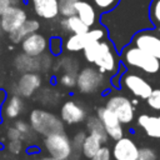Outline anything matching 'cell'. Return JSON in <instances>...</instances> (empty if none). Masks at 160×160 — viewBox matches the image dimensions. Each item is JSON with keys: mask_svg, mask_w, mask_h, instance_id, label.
<instances>
[{"mask_svg": "<svg viewBox=\"0 0 160 160\" xmlns=\"http://www.w3.org/2000/svg\"><path fill=\"white\" fill-rule=\"evenodd\" d=\"M22 148H24L22 140H9V142L6 144L8 151L12 155H19L22 151Z\"/></svg>", "mask_w": 160, "mask_h": 160, "instance_id": "34", "label": "cell"}, {"mask_svg": "<svg viewBox=\"0 0 160 160\" xmlns=\"http://www.w3.org/2000/svg\"><path fill=\"white\" fill-rule=\"evenodd\" d=\"M61 28L65 31L71 32V34H85L90 29L78 15L64 18L62 21H61Z\"/></svg>", "mask_w": 160, "mask_h": 160, "instance_id": "22", "label": "cell"}, {"mask_svg": "<svg viewBox=\"0 0 160 160\" xmlns=\"http://www.w3.org/2000/svg\"><path fill=\"white\" fill-rule=\"evenodd\" d=\"M5 100H6V92L0 89V106L5 102Z\"/></svg>", "mask_w": 160, "mask_h": 160, "instance_id": "40", "label": "cell"}, {"mask_svg": "<svg viewBox=\"0 0 160 160\" xmlns=\"http://www.w3.org/2000/svg\"><path fill=\"white\" fill-rule=\"evenodd\" d=\"M15 69L24 74V72H41V64L40 56H31L25 52L18 54L14 59Z\"/></svg>", "mask_w": 160, "mask_h": 160, "instance_id": "17", "label": "cell"}, {"mask_svg": "<svg viewBox=\"0 0 160 160\" xmlns=\"http://www.w3.org/2000/svg\"><path fill=\"white\" fill-rule=\"evenodd\" d=\"M35 14L45 20H52L60 15L59 0H31Z\"/></svg>", "mask_w": 160, "mask_h": 160, "instance_id": "16", "label": "cell"}, {"mask_svg": "<svg viewBox=\"0 0 160 160\" xmlns=\"http://www.w3.org/2000/svg\"><path fill=\"white\" fill-rule=\"evenodd\" d=\"M82 51L85 60L89 64H94L105 75L115 76L121 69V58L110 40L94 41L86 45Z\"/></svg>", "mask_w": 160, "mask_h": 160, "instance_id": "1", "label": "cell"}, {"mask_svg": "<svg viewBox=\"0 0 160 160\" xmlns=\"http://www.w3.org/2000/svg\"><path fill=\"white\" fill-rule=\"evenodd\" d=\"M44 146L48 154L58 160H70L72 155L71 139L65 132H58L46 136L44 140Z\"/></svg>", "mask_w": 160, "mask_h": 160, "instance_id": "7", "label": "cell"}, {"mask_svg": "<svg viewBox=\"0 0 160 160\" xmlns=\"http://www.w3.org/2000/svg\"><path fill=\"white\" fill-rule=\"evenodd\" d=\"M102 140L92 134H88L85 140H84V145H82V156L86 159H91L102 146Z\"/></svg>", "mask_w": 160, "mask_h": 160, "instance_id": "24", "label": "cell"}, {"mask_svg": "<svg viewBox=\"0 0 160 160\" xmlns=\"http://www.w3.org/2000/svg\"><path fill=\"white\" fill-rule=\"evenodd\" d=\"M20 45H21L22 52L31 55V56H40L49 48V41L42 34L36 31L29 35L28 38H25Z\"/></svg>", "mask_w": 160, "mask_h": 160, "instance_id": "15", "label": "cell"}, {"mask_svg": "<svg viewBox=\"0 0 160 160\" xmlns=\"http://www.w3.org/2000/svg\"><path fill=\"white\" fill-rule=\"evenodd\" d=\"M106 78L96 66H85L78 74L76 88L81 94H95L105 88Z\"/></svg>", "mask_w": 160, "mask_h": 160, "instance_id": "4", "label": "cell"}, {"mask_svg": "<svg viewBox=\"0 0 160 160\" xmlns=\"http://www.w3.org/2000/svg\"><path fill=\"white\" fill-rule=\"evenodd\" d=\"M148 101V105L156 110V111H160V89H154L152 94L150 95V98L146 100Z\"/></svg>", "mask_w": 160, "mask_h": 160, "instance_id": "35", "label": "cell"}, {"mask_svg": "<svg viewBox=\"0 0 160 160\" xmlns=\"http://www.w3.org/2000/svg\"><path fill=\"white\" fill-rule=\"evenodd\" d=\"M60 118L68 125L80 124L86 120V110L76 101H65L60 108Z\"/></svg>", "mask_w": 160, "mask_h": 160, "instance_id": "14", "label": "cell"}, {"mask_svg": "<svg viewBox=\"0 0 160 160\" xmlns=\"http://www.w3.org/2000/svg\"><path fill=\"white\" fill-rule=\"evenodd\" d=\"M79 0H59V11L62 18L76 15V4Z\"/></svg>", "mask_w": 160, "mask_h": 160, "instance_id": "29", "label": "cell"}, {"mask_svg": "<svg viewBox=\"0 0 160 160\" xmlns=\"http://www.w3.org/2000/svg\"><path fill=\"white\" fill-rule=\"evenodd\" d=\"M120 0H91V4L101 12H109L119 5Z\"/></svg>", "mask_w": 160, "mask_h": 160, "instance_id": "31", "label": "cell"}, {"mask_svg": "<svg viewBox=\"0 0 160 160\" xmlns=\"http://www.w3.org/2000/svg\"><path fill=\"white\" fill-rule=\"evenodd\" d=\"M24 108H25L24 98L19 96L16 94H12L9 98H6L5 102L2 104L1 114L4 115L5 119L12 120L21 115V112L24 111Z\"/></svg>", "mask_w": 160, "mask_h": 160, "instance_id": "18", "label": "cell"}, {"mask_svg": "<svg viewBox=\"0 0 160 160\" xmlns=\"http://www.w3.org/2000/svg\"><path fill=\"white\" fill-rule=\"evenodd\" d=\"M4 32V30H2V28H1V24H0V36H1V34Z\"/></svg>", "mask_w": 160, "mask_h": 160, "instance_id": "42", "label": "cell"}, {"mask_svg": "<svg viewBox=\"0 0 160 160\" xmlns=\"http://www.w3.org/2000/svg\"><path fill=\"white\" fill-rule=\"evenodd\" d=\"M8 140H21V134L15 126H10L6 131Z\"/></svg>", "mask_w": 160, "mask_h": 160, "instance_id": "38", "label": "cell"}, {"mask_svg": "<svg viewBox=\"0 0 160 160\" xmlns=\"http://www.w3.org/2000/svg\"><path fill=\"white\" fill-rule=\"evenodd\" d=\"M138 160H156V152L151 148H140Z\"/></svg>", "mask_w": 160, "mask_h": 160, "instance_id": "37", "label": "cell"}, {"mask_svg": "<svg viewBox=\"0 0 160 160\" xmlns=\"http://www.w3.org/2000/svg\"><path fill=\"white\" fill-rule=\"evenodd\" d=\"M96 115L99 116V119L102 121L104 128L109 135L110 139L112 140H119L124 136V129H122V124L119 120V118L106 106H100L96 111Z\"/></svg>", "mask_w": 160, "mask_h": 160, "instance_id": "12", "label": "cell"}, {"mask_svg": "<svg viewBox=\"0 0 160 160\" xmlns=\"http://www.w3.org/2000/svg\"><path fill=\"white\" fill-rule=\"evenodd\" d=\"M40 28V22L35 19H28L20 28L9 34V39L12 44H21V41L29 35L36 32Z\"/></svg>", "mask_w": 160, "mask_h": 160, "instance_id": "20", "label": "cell"}, {"mask_svg": "<svg viewBox=\"0 0 160 160\" xmlns=\"http://www.w3.org/2000/svg\"><path fill=\"white\" fill-rule=\"evenodd\" d=\"M106 30L102 26H96V28H90L88 32L85 34H72L70 35L65 42V50L69 52H78L80 50H84L86 45L94 42V41H100L106 39Z\"/></svg>", "mask_w": 160, "mask_h": 160, "instance_id": "6", "label": "cell"}, {"mask_svg": "<svg viewBox=\"0 0 160 160\" xmlns=\"http://www.w3.org/2000/svg\"><path fill=\"white\" fill-rule=\"evenodd\" d=\"M149 19L154 28L160 29V0H151L149 5Z\"/></svg>", "mask_w": 160, "mask_h": 160, "instance_id": "30", "label": "cell"}, {"mask_svg": "<svg viewBox=\"0 0 160 160\" xmlns=\"http://www.w3.org/2000/svg\"><path fill=\"white\" fill-rule=\"evenodd\" d=\"M105 106L108 109H110L118 118L119 120L121 121L122 125H126V124H130L132 120H134V116H135V108H134V104L132 101L125 96V95H121V94H115V95H111L106 102H105Z\"/></svg>", "mask_w": 160, "mask_h": 160, "instance_id": "9", "label": "cell"}, {"mask_svg": "<svg viewBox=\"0 0 160 160\" xmlns=\"http://www.w3.org/2000/svg\"><path fill=\"white\" fill-rule=\"evenodd\" d=\"M38 160H58V159H55V158L51 156V155H48V156H42V158L38 159Z\"/></svg>", "mask_w": 160, "mask_h": 160, "instance_id": "41", "label": "cell"}, {"mask_svg": "<svg viewBox=\"0 0 160 160\" xmlns=\"http://www.w3.org/2000/svg\"><path fill=\"white\" fill-rule=\"evenodd\" d=\"M76 15L89 26L92 28L95 26V24L98 22V12H96V8L86 1V0H79L76 4Z\"/></svg>", "mask_w": 160, "mask_h": 160, "instance_id": "21", "label": "cell"}, {"mask_svg": "<svg viewBox=\"0 0 160 160\" xmlns=\"http://www.w3.org/2000/svg\"><path fill=\"white\" fill-rule=\"evenodd\" d=\"M42 78L40 72H24L19 76L16 84L14 85V94L28 99L31 98L38 90L41 89Z\"/></svg>", "mask_w": 160, "mask_h": 160, "instance_id": "10", "label": "cell"}, {"mask_svg": "<svg viewBox=\"0 0 160 160\" xmlns=\"http://www.w3.org/2000/svg\"><path fill=\"white\" fill-rule=\"evenodd\" d=\"M130 44L138 46L139 49L146 51L148 54L160 60V29L159 28L144 29L135 32L134 36L131 38Z\"/></svg>", "mask_w": 160, "mask_h": 160, "instance_id": "5", "label": "cell"}, {"mask_svg": "<svg viewBox=\"0 0 160 160\" xmlns=\"http://www.w3.org/2000/svg\"><path fill=\"white\" fill-rule=\"evenodd\" d=\"M54 70L55 71H59L61 70L62 72H68V74H74V75H78L79 74V62L76 59L71 58V56H61L58 59L56 62H54Z\"/></svg>", "mask_w": 160, "mask_h": 160, "instance_id": "25", "label": "cell"}, {"mask_svg": "<svg viewBox=\"0 0 160 160\" xmlns=\"http://www.w3.org/2000/svg\"><path fill=\"white\" fill-rule=\"evenodd\" d=\"M28 20L26 11L20 5H11L9 6L2 15L0 16V24L4 32H12L18 28H20Z\"/></svg>", "mask_w": 160, "mask_h": 160, "instance_id": "11", "label": "cell"}, {"mask_svg": "<svg viewBox=\"0 0 160 160\" xmlns=\"http://www.w3.org/2000/svg\"><path fill=\"white\" fill-rule=\"evenodd\" d=\"M120 85H122V88H125L135 98L142 100H148L154 91L151 84L144 76L131 71H124V74L121 75Z\"/></svg>", "mask_w": 160, "mask_h": 160, "instance_id": "8", "label": "cell"}, {"mask_svg": "<svg viewBox=\"0 0 160 160\" xmlns=\"http://www.w3.org/2000/svg\"><path fill=\"white\" fill-rule=\"evenodd\" d=\"M11 5H19V0H0V16Z\"/></svg>", "mask_w": 160, "mask_h": 160, "instance_id": "39", "label": "cell"}, {"mask_svg": "<svg viewBox=\"0 0 160 160\" xmlns=\"http://www.w3.org/2000/svg\"><path fill=\"white\" fill-rule=\"evenodd\" d=\"M64 42L62 39L59 36H54L50 39L49 41V50L54 56H60L62 54V49H64Z\"/></svg>", "mask_w": 160, "mask_h": 160, "instance_id": "33", "label": "cell"}, {"mask_svg": "<svg viewBox=\"0 0 160 160\" xmlns=\"http://www.w3.org/2000/svg\"><path fill=\"white\" fill-rule=\"evenodd\" d=\"M58 84L64 86V88H69L72 89L76 86V80H78V75L74 74H68V72H62L61 75H58L56 78Z\"/></svg>", "mask_w": 160, "mask_h": 160, "instance_id": "32", "label": "cell"}, {"mask_svg": "<svg viewBox=\"0 0 160 160\" xmlns=\"http://www.w3.org/2000/svg\"><path fill=\"white\" fill-rule=\"evenodd\" d=\"M120 58L126 66L138 69L144 74L156 75L160 72V60L132 44L125 45V48L121 50Z\"/></svg>", "mask_w": 160, "mask_h": 160, "instance_id": "2", "label": "cell"}, {"mask_svg": "<svg viewBox=\"0 0 160 160\" xmlns=\"http://www.w3.org/2000/svg\"><path fill=\"white\" fill-rule=\"evenodd\" d=\"M14 126L20 131L21 134V140L26 141V142H31L35 140V131L32 129V126L30 125V122L25 121V120H16L14 122Z\"/></svg>", "mask_w": 160, "mask_h": 160, "instance_id": "27", "label": "cell"}, {"mask_svg": "<svg viewBox=\"0 0 160 160\" xmlns=\"http://www.w3.org/2000/svg\"><path fill=\"white\" fill-rule=\"evenodd\" d=\"M86 138L85 131H79L74 135V138L71 139V144H72V155L70 158V160H79L80 156L82 155V145H84V140Z\"/></svg>", "mask_w": 160, "mask_h": 160, "instance_id": "28", "label": "cell"}, {"mask_svg": "<svg viewBox=\"0 0 160 160\" xmlns=\"http://www.w3.org/2000/svg\"><path fill=\"white\" fill-rule=\"evenodd\" d=\"M139 150L140 148H138L136 142L131 138L122 136L115 141L111 154L114 160H138Z\"/></svg>", "mask_w": 160, "mask_h": 160, "instance_id": "13", "label": "cell"}, {"mask_svg": "<svg viewBox=\"0 0 160 160\" xmlns=\"http://www.w3.org/2000/svg\"><path fill=\"white\" fill-rule=\"evenodd\" d=\"M38 100L44 106H56V104L60 100V94L51 88H45L39 90L38 92Z\"/></svg>", "mask_w": 160, "mask_h": 160, "instance_id": "26", "label": "cell"}, {"mask_svg": "<svg viewBox=\"0 0 160 160\" xmlns=\"http://www.w3.org/2000/svg\"><path fill=\"white\" fill-rule=\"evenodd\" d=\"M138 125L145 131V134L154 139H160V115L141 114L138 118Z\"/></svg>", "mask_w": 160, "mask_h": 160, "instance_id": "19", "label": "cell"}, {"mask_svg": "<svg viewBox=\"0 0 160 160\" xmlns=\"http://www.w3.org/2000/svg\"><path fill=\"white\" fill-rule=\"evenodd\" d=\"M29 122L34 131L42 136H49L58 132H65V122L61 118L45 109H34L29 114Z\"/></svg>", "mask_w": 160, "mask_h": 160, "instance_id": "3", "label": "cell"}, {"mask_svg": "<svg viewBox=\"0 0 160 160\" xmlns=\"http://www.w3.org/2000/svg\"><path fill=\"white\" fill-rule=\"evenodd\" d=\"M86 130H88V134H92V135H96L99 136L102 142L105 144L109 139V135L104 128V124L102 121L99 119L98 115H90L86 118Z\"/></svg>", "mask_w": 160, "mask_h": 160, "instance_id": "23", "label": "cell"}, {"mask_svg": "<svg viewBox=\"0 0 160 160\" xmlns=\"http://www.w3.org/2000/svg\"><path fill=\"white\" fill-rule=\"evenodd\" d=\"M111 158H112V154H111L110 149L108 146H104L102 145L100 148V150L91 159H89V160H111Z\"/></svg>", "mask_w": 160, "mask_h": 160, "instance_id": "36", "label": "cell"}]
</instances>
